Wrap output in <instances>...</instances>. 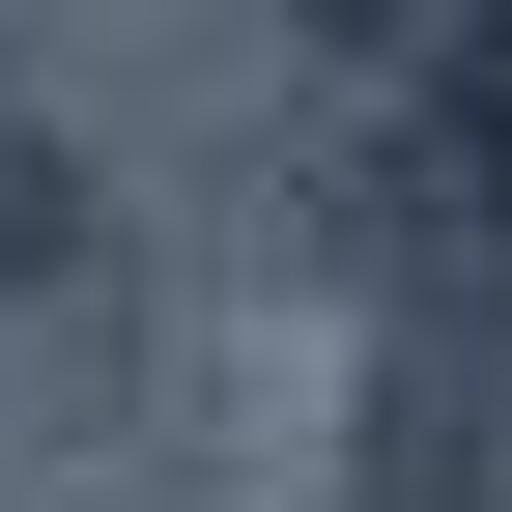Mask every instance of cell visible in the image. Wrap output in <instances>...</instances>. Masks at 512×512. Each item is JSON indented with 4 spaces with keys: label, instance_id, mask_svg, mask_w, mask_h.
<instances>
[{
    "label": "cell",
    "instance_id": "cell-1",
    "mask_svg": "<svg viewBox=\"0 0 512 512\" xmlns=\"http://www.w3.org/2000/svg\"><path fill=\"white\" fill-rule=\"evenodd\" d=\"M86 285H114V171L57 114H0V313H86Z\"/></svg>",
    "mask_w": 512,
    "mask_h": 512
},
{
    "label": "cell",
    "instance_id": "cell-3",
    "mask_svg": "<svg viewBox=\"0 0 512 512\" xmlns=\"http://www.w3.org/2000/svg\"><path fill=\"white\" fill-rule=\"evenodd\" d=\"M285 29H313V57H427L456 0H285Z\"/></svg>",
    "mask_w": 512,
    "mask_h": 512
},
{
    "label": "cell",
    "instance_id": "cell-2",
    "mask_svg": "<svg viewBox=\"0 0 512 512\" xmlns=\"http://www.w3.org/2000/svg\"><path fill=\"white\" fill-rule=\"evenodd\" d=\"M427 114H456V200L512 228V0H456V29H427Z\"/></svg>",
    "mask_w": 512,
    "mask_h": 512
}]
</instances>
